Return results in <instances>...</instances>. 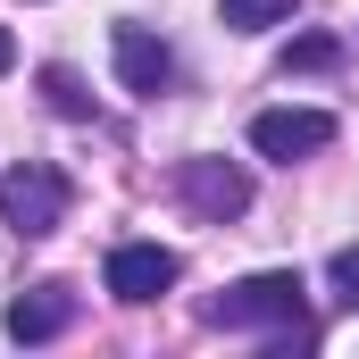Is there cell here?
Segmentation results:
<instances>
[{"label":"cell","instance_id":"6da1fadb","mask_svg":"<svg viewBox=\"0 0 359 359\" xmlns=\"http://www.w3.org/2000/svg\"><path fill=\"white\" fill-rule=\"evenodd\" d=\"M209 326H301V276L268 268L226 284V301H209Z\"/></svg>","mask_w":359,"mask_h":359},{"label":"cell","instance_id":"7a4b0ae2","mask_svg":"<svg viewBox=\"0 0 359 359\" xmlns=\"http://www.w3.org/2000/svg\"><path fill=\"white\" fill-rule=\"evenodd\" d=\"M59 217H67V176H59V168L25 159V168L0 176V226H8V234H50Z\"/></svg>","mask_w":359,"mask_h":359},{"label":"cell","instance_id":"3957f363","mask_svg":"<svg viewBox=\"0 0 359 359\" xmlns=\"http://www.w3.org/2000/svg\"><path fill=\"white\" fill-rule=\"evenodd\" d=\"M326 142H334V117L326 109H259L251 117V151L259 159H284V168L292 159H318Z\"/></svg>","mask_w":359,"mask_h":359},{"label":"cell","instance_id":"277c9868","mask_svg":"<svg viewBox=\"0 0 359 359\" xmlns=\"http://www.w3.org/2000/svg\"><path fill=\"white\" fill-rule=\"evenodd\" d=\"M176 276H184V259L168 251V243H117L109 268H100V284H109L117 301H159Z\"/></svg>","mask_w":359,"mask_h":359},{"label":"cell","instance_id":"5b68a950","mask_svg":"<svg viewBox=\"0 0 359 359\" xmlns=\"http://www.w3.org/2000/svg\"><path fill=\"white\" fill-rule=\"evenodd\" d=\"M109 50H117V84H126V92L159 100V92L176 84V50H168L151 25H117V34H109Z\"/></svg>","mask_w":359,"mask_h":359},{"label":"cell","instance_id":"8992f818","mask_svg":"<svg viewBox=\"0 0 359 359\" xmlns=\"http://www.w3.org/2000/svg\"><path fill=\"white\" fill-rule=\"evenodd\" d=\"M176 184H184V201H192L201 217H217V226L251 209V176H243L234 159H184V168H176Z\"/></svg>","mask_w":359,"mask_h":359},{"label":"cell","instance_id":"52a82bcc","mask_svg":"<svg viewBox=\"0 0 359 359\" xmlns=\"http://www.w3.org/2000/svg\"><path fill=\"white\" fill-rule=\"evenodd\" d=\"M67 318H76L67 284H42V292L8 301V334H17V343H50V334H67Z\"/></svg>","mask_w":359,"mask_h":359},{"label":"cell","instance_id":"ba28073f","mask_svg":"<svg viewBox=\"0 0 359 359\" xmlns=\"http://www.w3.org/2000/svg\"><path fill=\"white\" fill-rule=\"evenodd\" d=\"M292 8H301V0H217V17L243 25V34H259V25H292Z\"/></svg>","mask_w":359,"mask_h":359},{"label":"cell","instance_id":"9c48e42d","mask_svg":"<svg viewBox=\"0 0 359 359\" xmlns=\"http://www.w3.org/2000/svg\"><path fill=\"white\" fill-rule=\"evenodd\" d=\"M42 92H50V109H59V117H92V92L76 84L67 67H50V76H42Z\"/></svg>","mask_w":359,"mask_h":359},{"label":"cell","instance_id":"30bf717a","mask_svg":"<svg viewBox=\"0 0 359 359\" xmlns=\"http://www.w3.org/2000/svg\"><path fill=\"white\" fill-rule=\"evenodd\" d=\"M343 50H334V34H301L292 50H284V67H334Z\"/></svg>","mask_w":359,"mask_h":359},{"label":"cell","instance_id":"8fae6325","mask_svg":"<svg viewBox=\"0 0 359 359\" xmlns=\"http://www.w3.org/2000/svg\"><path fill=\"white\" fill-rule=\"evenodd\" d=\"M326 284H334V292H351V301H359V243H351V251H334V259H326Z\"/></svg>","mask_w":359,"mask_h":359},{"label":"cell","instance_id":"7c38bea8","mask_svg":"<svg viewBox=\"0 0 359 359\" xmlns=\"http://www.w3.org/2000/svg\"><path fill=\"white\" fill-rule=\"evenodd\" d=\"M8 67H17V34L0 25V76H8Z\"/></svg>","mask_w":359,"mask_h":359}]
</instances>
